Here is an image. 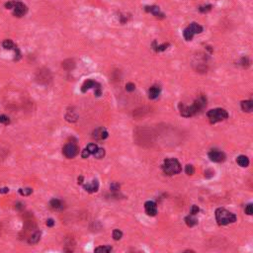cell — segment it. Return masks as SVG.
I'll return each instance as SVG.
<instances>
[{"mask_svg": "<svg viewBox=\"0 0 253 253\" xmlns=\"http://www.w3.org/2000/svg\"><path fill=\"white\" fill-rule=\"evenodd\" d=\"M104 155H105V150H104L103 148H98V149L96 150V152L94 153V156H95L96 158H98V159L103 158Z\"/></svg>", "mask_w": 253, "mask_h": 253, "instance_id": "26", "label": "cell"}, {"mask_svg": "<svg viewBox=\"0 0 253 253\" xmlns=\"http://www.w3.org/2000/svg\"><path fill=\"white\" fill-rule=\"evenodd\" d=\"M199 213V208H198V206H193L192 207V210H191V215H197V214Z\"/></svg>", "mask_w": 253, "mask_h": 253, "instance_id": "37", "label": "cell"}, {"mask_svg": "<svg viewBox=\"0 0 253 253\" xmlns=\"http://www.w3.org/2000/svg\"><path fill=\"white\" fill-rule=\"evenodd\" d=\"M14 5H15V3L14 2H7V3H5V7H6L7 9H12V8H14Z\"/></svg>", "mask_w": 253, "mask_h": 253, "instance_id": "38", "label": "cell"}, {"mask_svg": "<svg viewBox=\"0 0 253 253\" xmlns=\"http://www.w3.org/2000/svg\"><path fill=\"white\" fill-rule=\"evenodd\" d=\"M122 236H123V233L121 230H119V229H115L113 231V238L115 240H120V239L122 238Z\"/></svg>", "mask_w": 253, "mask_h": 253, "instance_id": "28", "label": "cell"}, {"mask_svg": "<svg viewBox=\"0 0 253 253\" xmlns=\"http://www.w3.org/2000/svg\"><path fill=\"white\" fill-rule=\"evenodd\" d=\"M110 188H111L112 191H114V192H115V191H118V190L120 189V185H119L118 183H112Z\"/></svg>", "mask_w": 253, "mask_h": 253, "instance_id": "35", "label": "cell"}, {"mask_svg": "<svg viewBox=\"0 0 253 253\" xmlns=\"http://www.w3.org/2000/svg\"><path fill=\"white\" fill-rule=\"evenodd\" d=\"M112 251V247L111 246H101V247H97L95 249V252H111Z\"/></svg>", "mask_w": 253, "mask_h": 253, "instance_id": "27", "label": "cell"}, {"mask_svg": "<svg viewBox=\"0 0 253 253\" xmlns=\"http://www.w3.org/2000/svg\"><path fill=\"white\" fill-rule=\"evenodd\" d=\"M145 12L151 13L153 16H155L158 19H164L165 18V14L163 12H161L160 8L156 5H151V6H145L144 7Z\"/></svg>", "mask_w": 253, "mask_h": 253, "instance_id": "7", "label": "cell"}, {"mask_svg": "<svg viewBox=\"0 0 253 253\" xmlns=\"http://www.w3.org/2000/svg\"><path fill=\"white\" fill-rule=\"evenodd\" d=\"M162 169L164 173L167 175H174V174H178L181 172L182 167L179 161L175 159V158H167L164 160V164L162 165Z\"/></svg>", "mask_w": 253, "mask_h": 253, "instance_id": "3", "label": "cell"}, {"mask_svg": "<svg viewBox=\"0 0 253 253\" xmlns=\"http://www.w3.org/2000/svg\"><path fill=\"white\" fill-rule=\"evenodd\" d=\"M49 206L54 209V210H62L63 209V204L61 200L57 199H53L49 202Z\"/></svg>", "mask_w": 253, "mask_h": 253, "instance_id": "17", "label": "cell"}, {"mask_svg": "<svg viewBox=\"0 0 253 253\" xmlns=\"http://www.w3.org/2000/svg\"><path fill=\"white\" fill-rule=\"evenodd\" d=\"M98 188H99V183L97 180H93L91 183H88L84 185V189L86 190L87 192L89 193H94V192H97L98 191Z\"/></svg>", "mask_w": 253, "mask_h": 253, "instance_id": "14", "label": "cell"}, {"mask_svg": "<svg viewBox=\"0 0 253 253\" xmlns=\"http://www.w3.org/2000/svg\"><path fill=\"white\" fill-rule=\"evenodd\" d=\"M216 218L218 225L226 226L228 223H233L236 221V216L234 214L228 212L226 209H216Z\"/></svg>", "mask_w": 253, "mask_h": 253, "instance_id": "2", "label": "cell"}, {"mask_svg": "<svg viewBox=\"0 0 253 253\" xmlns=\"http://www.w3.org/2000/svg\"><path fill=\"white\" fill-rule=\"evenodd\" d=\"M54 221L53 220V218H49V220L47 221V226H49V228L54 226Z\"/></svg>", "mask_w": 253, "mask_h": 253, "instance_id": "39", "label": "cell"}, {"mask_svg": "<svg viewBox=\"0 0 253 253\" xmlns=\"http://www.w3.org/2000/svg\"><path fill=\"white\" fill-rule=\"evenodd\" d=\"M90 88H95V89H98V88H101L100 87V84L93 80H86V81L83 83L82 87H81V91L82 92H86L88 89Z\"/></svg>", "mask_w": 253, "mask_h": 253, "instance_id": "12", "label": "cell"}, {"mask_svg": "<svg viewBox=\"0 0 253 253\" xmlns=\"http://www.w3.org/2000/svg\"><path fill=\"white\" fill-rule=\"evenodd\" d=\"M236 162L239 166L241 167H247L249 165V159L247 156L245 155H239L238 157L236 158Z\"/></svg>", "mask_w": 253, "mask_h": 253, "instance_id": "16", "label": "cell"}, {"mask_svg": "<svg viewBox=\"0 0 253 253\" xmlns=\"http://www.w3.org/2000/svg\"><path fill=\"white\" fill-rule=\"evenodd\" d=\"M169 47V44H162V45H156V42H154L153 43V49H155V51H157V53H159V51H165L166 49H167Z\"/></svg>", "mask_w": 253, "mask_h": 253, "instance_id": "22", "label": "cell"}, {"mask_svg": "<svg viewBox=\"0 0 253 253\" xmlns=\"http://www.w3.org/2000/svg\"><path fill=\"white\" fill-rule=\"evenodd\" d=\"M2 45H3V48H4L5 49H13L16 48V47L14 46V44H13V42H12L11 40H5V41L3 42V44H2Z\"/></svg>", "mask_w": 253, "mask_h": 253, "instance_id": "23", "label": "cell"}, {"mask_svg": "<svg viewBox=\"0 0 253 253\" xmlns=\"http://www.w3.org/2000/svg\"><path fill=\"white\" fill-rule=\"evenodd\" d=\"M22 206H23V205H22V204H20V203H19V204H17V208H18V209H23L24 207H22Z\"/></svg>", "mask_w": 253, "mask_h": 253, "instance_id": "42", "label": "cell"}, {"mask_svg": "<svg viewBox=\"0 0 253 253\" xmlns=\"http://www.w3.org/2000/svg\"><path fill=\"white\" fill-rule=\"evenodd\" d=\"M40 238H41V233H40V231H36L35 233L32 234V235L29 237L28 242L30 244H36V243H38V242H39Z\"/></svg>", "mask_w": 253, "mask_h": 253, "instance_id": "19", "label": "cell"}, {"mask_svg": "<svg viewBox=\"0 0 253 253\" xmlns=\"http://www.w3.org/2000/svg\"><path fill=\"white\" fill-rule=\"evenodd\" d=\"M86 148L89 150L90 153H93V154H94V153L96 152V150L98 149V147L95 144V143H90V144L87 145V147H86Z\"/></svg>", "mask_w": 253, "mask_h": 253, "instance_id": "29", "label": "cell"}, {"mask_svg": "<svg viewBox=\"0 0 253 253\" xmlns=\"http://www.w3.org/2000/svg\"><path fill=\"white\" fill-rule=\"evenodd\" d=\"M207 106V98L204 95H201L199 98L196 99L191 106H186L184 104H179L180 114L183 117H192L194 115L200 113L202 110H204L205 107Z\"/></svg>", "mask_w": 253, "mask_h": 253, "instance_id": "1", "label": "cell"}, {"mask_svg": "<svg viewBox=\"0 0 253 253\" xmlns=\"http://www.w3.org/2000/svg\"><path fill=\"white\" fill-rule=\"evenodd\" d=\"M213 8V5L211 4H207V5H202V6L199 7V11L201 13H207L209 11H211Z\"/></svg>", "mask_w": 253, "mask_h": 253, "instance_id": "25", "label": "cell"}, {"mask_svg": "<svg viewBox=\"0 0 253 253\" xmlns=\"http://www.w3.org/2000/svg\"><path fill=\"white\" fill-rule=\"evenodd\" d=\"M78 151H79V149H78L77 145L73 142H70V143H67L66 147H63L62 152H63V154L66 155L67 158H73L78 154Z\"/></svg>", "mask_w": 253, "mask_h": 253, "instance_id": "6", "label": "cell"}, {"mask_svg": "<svg viewBox=\"0 0 253 253\" xmlns=\"http://www.w3.org/2000/svg\"><path fill=\"white\" fill-rule=\"evenodd\" d=\"M91 154V153L89 152V150L87 149V148H85V149H83L82 150V157L83 158H87V157H89V155Z\"/></svg>", "mask_w": 253, "mask_h": 253, "instance_id": "36", "label": "cell"}, {"mask_svg": "<svg viewBox=\"0 0 253 253\" xmlns=\"http://www.w3.org/2000/svg\"><path fill=\"white\" fill-rule=\"evenodd\" d=\"M241 64H242V66H243L244 67L248 66L249 64H250L249 59L247 58V57H242V58H241Z\"/></svg>", "mask_w": 253, "mask_h": 253, "instance_id": "34", "label": "cell"}, {"mask_svg": "<svg viewBox=\"0 0 253 253\" xmlns=\"http://www.w3.org/2000/svg\"><path fill=\"white\" fill-rule=\"evenodd\" d=\"M135 85L134 84V83H132V82L127 83V85H126L127 91H129V92H132V91H135Z\"/></svg>", "mask_w": 253, "mask_h": 253, "instance_id": "32", "label": "cell"}, {"mask_svg": "<svg viewBox=\"0 0 253 253\" xmlns=\"http://www.w3.org/2000/svg\"><path fill=\"white\" fill-rule=\"evenodd\" d=\"M245 214H247L248 216H251L253 214V207H252V204H249L246 206L245 208Z\"/></svg>", "mask_w": 253, "mask_h": 253, "instance_id": "33", "label": "cell"}, {"mask_svg": "<svg viewBox=\"0 0 253 253\" xmlns=\"http://www.w3.org/2000/svg\"><path fill=\"white\" fill-rule=\"evenodd\" d=\"M82 181H83V177L82 176L78 177V184H82Z\"/></svg>", "mask_w": 253, "mask_h": 253, "instance_id": "41", "label": "cell"}, {"mask_svg": "<svg viewBox=\"0 0 253 253\" xmlns=\"http://www.w3.org/2000/svg\"><path fill=\"white\" fill-rule=\"evenodd\" d=\"M27 10H28L27 6L25 4H23L22 2H17L14 5V12H13V14H14V16L20 18L24 16L26 13H27Z\"/></svg>", "mask_w": 253, "mask_h": 253, "instance_id": "9", "label": "cell"}, {"mask_svg": "<svg viewBox=\"0 0 253 253\" xmlns=\"http://www.w3.org/2000/svg\"><path fill=\"white\" fill-rule=\"evenodd\" d=\"M93 137L95 140H105L108 137V132L104 128H98L93 132Z\"/></svg>", "mask_w": 253, "mask_h": 253, "instance_id": "11", "label": "cell"}, {"mask_svg": "<svg viewBox=\"0 0 253 253\" xmlns=\"http://www.w3.org/2000/svg\"><path fill=\"white\" fill-rule=\"evenodd\" d=\"M19 193L22 196H29L33 193V190L31 188H24V189L21 188V189H19Z\"/></svg>", "mask_w": 253, "mask_h": 253, "instance_id": "24", "label": "cell"}, {"mask_svg": "<svg viewBox=\"0 0 253 253\" xmlns=\"http://www.w3.org/2000/svg\"><path fill=\"white\" fill-rule=\"evenodd\" d=\"M185 172H186L188 175H193L195 172L194 166L191 165V164H188V165H186V168H185Z\"/></svg>", "mask_w": 253, "mask_h": 253, "instance_id": "30", "label": "cell"}, {"mask_svg": "<svg viewBox=\"0 0 253 253\" xmlns=\"http://www.w3.org/2000/svg\"><path fill=\"white\" fill-rule=\"evenodd\" d=\"M209 158L214 162H223V161L226 160V155L221 151L212 150L209 152Z\"/></svg>", "mask_w": 253, "mask_h": 253, "instance_id": "8", "label": "cell"}, {"mask_svg": "<svg viewBox=\"0 0 253 253\" xmlns=\"http://www.w3.org/2000/svg\"><path fill=\"white\" fill-rule=\"evenodd\" d=\"M0 123H1V124L7 125L10 123V120H9L8 117L5 116V115H0Z\"/></svg>", "mask_w": 253, "mask_h": 253, "instance_id": "31", "label": "cell"}, {"mask_svg": "<svg viewBox=\"0 0 253 253\" xmlns=\"http://www.w3.org/2000/svg\"><path fill=\"white\" fill-rule=\"evenodd\" d=\"M145 213L150 216H154L157 214V206L152 201H147L144 204Z\"/></svg>", "mask_w": 253, "mask_h": 253, "instance_id": "10", "label": "cell"}, {"mask_svg": "<svg viewBox=\"0 0 253 253\" xmlns=\"http://www.w3.org/2000/svg\"><path fill=\"white\" fill-rule=\"evenodd\" d=\"M208 118L210 119L211 124H216L218 122L223 121V120L228 118V113L226 112L225 109L221 108H216L210 110L208 112Z\"/></svg>", "mask_w": 253, "mask_h": 253, "instance_id": "4", "label": "cell"}, {"mask_svg": "<svg viewBox=\"0 0 253 253\" xmlns=\"http://www.w3.org/2000/svg\"><path fill=\"white\" fill-rule=\"evenodd\" d=\"M203 32V27L196 22H192L187 28L184 29L183 36L186 41H192L193 37L196 34H201Z\"/></svg>", "mask_w": 253, "mask_h": 253, "instance_id": "5", "label": "cell"}, {"mask_svg": "<svg viewBox=\"0 0 253 253\" xmlns=\"http://www.w3.org/2000/svg\"><path fill=\"white\" fill-rule=\"evenodd\" d=\"M8 192H9V189L7 187H4L0 189V193H1V194H6V193H8Z\"/></svg>", "mask_w": 253, "mask_h": 253, "instance_id": "40", "label": "cell"}, {"mask_svg": "<svg viewBox=\"0 0 253 253\" xmlns=\"http://www.w3.org/2000/svg\"><path fill=\"white\" fill-rule=\"evenodd\" d=\"M160 87L157 85H153L151 86V87L149 88V90H148V97H149V99H152V100H154V99L158 98V96L160 95Z\"/></svg>", "mask_w": 253, "mask_h": 253, "instance_id": "13", "label": "cell"}, {"mask_svg": "<svg viewBox=\"0 0 253 253\" xmlns=\"http://www.w3.org/2000/svg\"><path fill=\"white\" fill-rule=\"evenodd\" d=\"M74 66H75V63L72 59H66V61H64L63 62H62V67L66 70L72 69L74 67Z\"/></svg>", "mask_w": 253, "mask_h": 253, "instance_id": "21", "label": "cell"}, {"mask_svg": "<svg viewBox=\"0 0 253 253\" xmlns=\"http://www.w3.org/2000/svg\"><path fill=\"white\" fill-rule=\"evenodd\" d=\"M38 79H39V82H41V83H44V81H45V83L49 82V80L51 79V76H49V70H46L45 75L43 74V71H40V72H39V77H38Z\"/></svg>", "mask_w": 253, "mask_h": 253, "instance_id": "18", "label": "cell"}, {"mask_svg": "<svg viewBox=\"0 0 253 253\" xmlns=\"http://www.w3.org/2000/svg\"><path fill=\"white\" fill-rule=\"evenodd\" d=\"M241 108L244 112L250 113L253 110V101L252 100H245L241 102Z\"/></svg>", "mask_w": 253, "mask_h": 253, "instance_id": "15", "label": "cell"}, {"mask_svg": "<svg viewBox=\"0 0 253 253\" xmlns=\"http://www.w3.org/2000/svg\"><path fill=\"white\" fill-rule=\"evenodd\" d=\"M185 221H186V225L190 228L192 226H196L198 223V220L194 216V215H191V216H188L186 218H185Z\"/></svg>", "mask_w": 253, "mask_h": 253, "instance_id": "20", "label": "cell"}]
</instances>
